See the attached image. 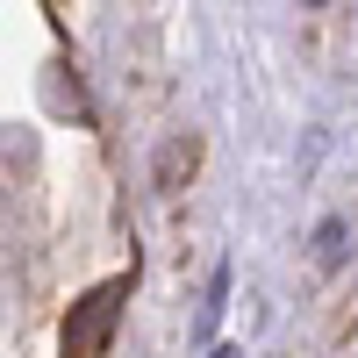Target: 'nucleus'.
Segmentation results:
<instances>
[{
  "label": "nucleus",
  "instance_id": "f257e3e1",
  "mask_svg": "<svg viewBox=\"0 0 358 358\" xmlns=\"http://www.w3.org/2000/svg\"><path fill=\"white\" fill-rule=\"evenodd\" d=\"M129 280H136V273H115L108 287H94V294H79V301H72V315H65V358H101V351H108L115 315H122V301H129Z\"/></svg>",
  "mask_w": 358,
  "mask_h": 358
},
{
  "label": "nucleus",
  "instance_id": "f03ea898",
  "mask_svg": "<svg viewBox=\"0 0 358 358\" xmlns=\"http://www.w3.org/2000/svg\"><path fill=\"white\" fill-rule=\"evenodd\" d=\"M194 172H201V136H172V143H158V158H151V187H158V194H179Z\"/></svg>",
  "mask_w": 358,
  "mask_h": 358
},
{
  "label": "nucleus",
  "instance_id": "7ed1b4c3",
  "mask_svg": "<svg viewBox=\"0 0 358 358\" xmlns=\"http://www.w3.org/2000/svg\"><path fill=\"white\" fill-rule=\"evenodd\" d=\"M344 236H351V229H344V215H330V222L315 229V258H322V265H337V258H344Z\"/></svg>",
  "mask_w": 358,
  "mask_h": 358
},
{
  "label": "nucleus",
  "instance_id": "20e7f679",
  "mask_svg": "<svg viewBox=\"0 0 358 358\" xmlns=\"http://www.w3.org/2000/svg\"><path fill=\"white\" fill-rule=\"evenodd\" d=\"M222 294H229V273L208 280V308H201V330H215V315H222Z\"/></svg>",
  "mask_w": 358,
  "mask_h": 358
},
{
  "label": "nucleus",
  "instance_id": "39448f33",
  "mask_svg": "<svg viewBox=\"0 0 358 358\" xmlns=\"http://www.w3.org/2000/svg\"><path fill=\"white\" fill-rule=\"evenodd\" d=\"M215 358H236V351H229V344H222V351H215Z\"/></svg>",
  "mask_w": 358,
  "mask_h": 358
}]
</instances>
